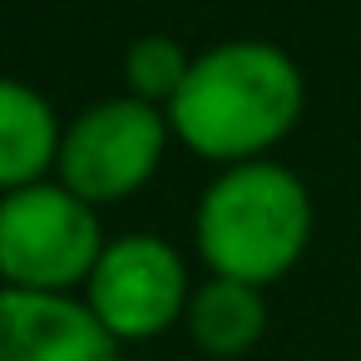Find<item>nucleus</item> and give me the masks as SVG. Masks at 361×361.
Wrapping results in <instances>:
<instances>
[{"label": "nucleus", "instance_id": "nucleus-1", "mask_svg": "<svg viewBox=\"0 0 361 361\" xmlns=\"http://www.w3.org/2000/svg\"><path fill=\"white\" fill-rule=\"evenodd\" d=\"M297 109H302L297 65L262 40H233L198 55L178 94L169 99L173 129L208 159H243L267 149L292 129Z\"/></svg>", "mask_w": 361, "mask_h": 361}, {"label": "nucleus", "instance_id": "nucleus-2", "mask_svg": "<svg viewBox=\"0 0 361 361\" xmlns=\"http://www.w3.org/2000/svg\"><path fill=\"white\" fill-rule=\"evenodd\" d=\"M312 233L307 188L277 164H243L223 173L198 203V247L218 277L272 282L282 277Z\"/></svg>", "mask_w": 361, "mask_h": 361}, {"label": "nucleus", "instance_id": "nucleus-3", "mask_svg": "<svg viewBox=\"0 0 361 361\" xmlns=\"http://www.w3.org/2000/svg\"><path fill=\"white\" fill-rule=\"evenodd\" d=\"M104 243L90 203L55 183H25L0 198V277L25 292H60L94 272Z\"/></svg>", "mask_w": 361, "mask_h": 361}, {"label": "nucleus", "instance_id": "nucleus-4", "mask_svg": "<svg viewBox=\"0 0 361 361\" xmlns=\"http://www.w3.org/2000/svg\"><path fill=\"white\" fill-rule=\"evenodd\" d=\"M90 312L109 326L114 341H139L173 326L178 312H188L183 257L149 233L114 238L90 272Z\"/></svg>", "mask_w": 361, "mask_h": 361}, {"label": "nucleus", "instance_id": "nucleus-5", "mask_svg": "<svg viewBox=\"0 0 361 361\" xmlns=\"http://www.w3.org/2000/svg\"><path fill=\"white\" fill-rule=\"evenodd\" d=\"M164 154V124L149 99H104L85 109L60 139L65 188L90 198H124L139 188Z\"/></svg>", "mask_w": 361, "mask_h": 361}, {"label": "nucleus", "instance_id": "nucleus-6", "mask_svg": "<svg viewBox=\"0 0 361 361\" xmlns=\"http://www.w3.org/2000/svg\"><path fill=\"white\" fill-rule=\"evenodd\" d=\"M0 361H119V341L90 302L0 287Z\"/></svg>", "mask_w": 361, "mask_h": 361}, {"label": "nucleus", "instance_id": "nucleus-7", "mask_svg": "<svg viewBox=\"0 0 361 361\" xmlns=\"http://www.w3.org/2000/svg\"><path fill=\"white\" fill-rule=\"evenodd\" d=\"M55 114L50 104L16 85L0 80V188H25L55 154Z\"/></svg>", "mask_w": 361, "mask_h": 361}, {"label": "nucleus", "instance_id": "nucleus-8", "mask_svg": "<svg viewBox=\"0 0 361 361\" xmlns=\"http://www.w3.org/2000/svg\"><path fill=\"white\" fill-rule=\"evenodd\" d=\"M188 326H193V341L208 351V356H243L262 326H267V307L257 297V287L247 282H233V277H213L193 292L188 302Z\"/></svg>", "mask_w": 361, "mask_h": 361}, {"label": "nucleus", "instance_id": "nucleus-9", "mask_svg": "<svg viewBox=\"0 0 361 361\" xmlns=\"http://www.w3.org/2000/svg\"><path fill=\"white\" fill-rule=\"evenodd\" d=\"M124 70H129V85L139 90V99L154 104V99H173L178 94V85L188 75V55L169 35H144V40H134Z\"/></svg>", "mask_w": 361, "mask_h": 361}]
</instances>
